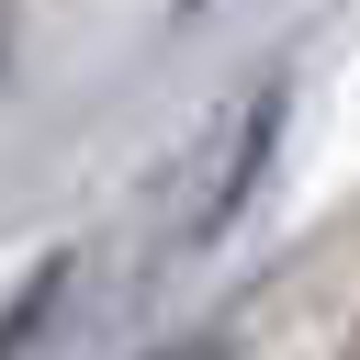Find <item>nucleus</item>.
Here are the masks:
<instances>
[{
  "instance_id": "obj_1",
  "label": "nucleus",
  "mask_w": 360,
  "mask_h": 360,
  "mask_svg": "<svg viewBox=\"0 0 360 360\" xmlns=\"http://www.w3.org/2000/svg\"><path fill=\"white\" fill-rule=\"evenodd\" d=\"M281 124H292V79H259V90L236 101L225 146H214V180H202V191H191V214H180V248H225V236H236V214L259 202L270 158H281Z\"/></svg>"
},
{
  "instance_id": "obj_2",
  "label": "nucleus",
  "mask_w": 360,
  "mask_h": 360,
  "mask_svg": "<svg viewBox=\"0 0 360 360\" xmlns=\"http://www.w3.org/2000/svg\"><path fill=\"white\" fill-rule=\"evenodd\" d=\"M68 281H79V248H45L11 292H0V360H34L45 338H56V304H68Z\"/></svg>"
},
{
  "instance_id": "obj_3",
  "label": "nucleus",
  "mask_w": 360,
  "mask_h": 360,
  "mask_svg": "<svg viewBox=\"0 0 360 360\" xmlns=\"http://www.w3.org/2000/svg\"><path fill=\"white\" fill-rule=\"evenodd\" d=\"M158 360H225V326H202V338H180V349H158Z\"/></svg>"
},
{
  "instance_id": "obj_4",
  "label": "nucleus",
  "mask_w": 360,
  "mask_h": 360,
  "mask_svg": "<svg viewBox=\"0 0 360 360\" xmlns=\"http://www.w3.org/2000/svg\"><path fill=\"white\" fill-rule=\"evenodd\" d=\"M0 79H11V0H0Z\"/></svg>"
},
{
  "instance_id": "obj_5",
  "label": "nucleus",
  "mask_w": 360,
  "mask_h": 360,
  "mask_svg": "<svg viewBox=\"0 0 360 360\" xmlns=\"http://www.w3.org/2000/svg\"><path fill=\"white\" fill-rule=\"evenodd\" d=\"M180 11H202V0H180Z\"/></svg>"
},
{
  "instance_id": "obj_6",
  "label": "nucleus",
  "mask_w": 360,
  "mask_h": 360,
  "mask_svg": "<svg viewBox=\"0 0 360 360\" xmlns=\"http://www.w3.org/2000/svg\"><path fill=\"white\" fill-rule=\"evenodd\" d=\"M349 360H360V338H349Z\"/></svg>"
}]
</instances>
